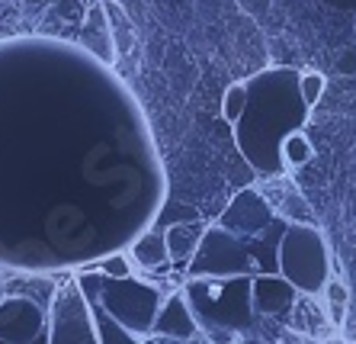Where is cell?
Instances as JSON below:
<instances>
[{
    "mask_svg": "<svg viewBox=\"0 0 356 344\" xmlns=\"http://www.w3.org/2000/svg\"><path fill=\"white\" fill-rule=\"evenodd\" d=\"M298 290L286 277H273V274H257L254 277V312L264 315H276V312L296 309Z\"/></svg>",
    "mask_w": 356,
    "mask_h": 344,
    "instance_id": "obj_8",
    "label": "cell"
},
{
    "mask_svg": "<svg viewBox=\"0 0 356 344\" xmlns=\"http://www.w3.org/2000/svg\"><path fill=\"white\" fill-rule=\"evenodd\" d=\"M276 270L302 296H321L331 280V251L315 226L292 222L276 248Z\"/></svg>",
    "mask_w": 356,
    "mask_h": 344,
    "instance_id": "obj_4",
    "label": "cell"
},
{
    "mask_svg": "<svg viewBox=\"0 0 356 344\" xmlns=\"http://www.w3.org/2000/svg\"><path fill=\"white\" fill-rule=\"evenodd\" d=\"M164 238H167L170 260H190V258H196L199 244H202V226H196V222H177V226L164 228Z\"/></svg>",
    "mask_w": 356,
    "mask_h": 344,
    "instance_id": "obj_11",
    "label": "cell"
},
{
    "mask_svg": "<svg viewBox=\"0 0 356 344\" xmlns=\"http://www.w3.org/2000/svg\"><path fill=\"white\" fill-rule=\"evenodd\" d=\"M324 315H327V322H331L334 328L343 325V319H347V302H350V290L343 286V280L331 277L327 280V286H324Z\"/></svg>",
    "mask_w": 356,
    "mask_h": 344,
    "instance_id": "obj_13",
    "label": "cell"
},
{
    "mask_svg": "<svg viewBox=\"0 0 356 344\" xmlns=\"http://www.w3.org/2000/svg\"><path fill=\"white\" fill-rule=\"evenodd\" d=\"M103 7H106V17H109V29H113V39H116V49L122 55H129L135 45V29L125 17V10H119L113 0H103Z\"/></svg>",
    "mask_w": 356,
    "mask_h": 344,
    "instance_id": "obj_15",
    "label": "cell"
},
{
    "mask_svg": "<svg viewBox=\"0 0 356 344\" xmlns=\"http://www.w3.org/2000/svg\"><path fill=\"white\" fill-rule=\"evenodd\" d=\"M83 296H97L106 306L109 315H116L132 335H138L141 341H148L158 322V312L164 306V296L154 283H141L135 277L113 280V277H93V274H81L77 277Z\"/></svg>",
    "mask_w": 356,
    "mask_h": 344,
    "instance_id": "obj_3",
    "label": "cell"
},
{
    "mask_svg": "<svg viewBox=\"0 0 356 344\" xmlns=\"http://www.w3.org/2000/svg\"><path fill=\"white\" fill-rule=\"evenodd\" d=\"M350 65H353V68H356V55H353V49H350V55H347V58L340 61V68H350Z\"/></svg>",
    "mask_w": 356,
    "mask_h": 344,
    "instance_id": "obj_20",
    "label": "cell"
},
{
    "mask_svg": "<svg viewBox=\"0 0 356 344\" xmlns=\"http://www.w3.org/2000/svg\"><path fill=\"white\" fill-rule=\"evenodd\" d=\"M308 103L298 91V71L292 68H270L248 84V107L234 123L241 155L264 174L282 171V139L305 126Z\"/></svg>",
    "mask_w": 356,
    "mask_h": 344,
    "instance_id": "obj_1",
    "label": "cell"
},
{
    "mask_svg": "<svg viewBox=\"0 0 356 344\" xmlns=\"http://www.w3.org/2000/svg\"><path fill=\"white\" fill-rule=\"evenodd\" d=\"M90 270L103 274V277H113V280H125V277H132V254H106L103 260H93Z\"/></svg>",
    "mask_w": 356,
    "mask_h": 344,
    "instance_id": "obj_16",
    "label": "cell"
},
{
    "mask_svg": "<svg viewBox=\"0 0 356 344\" xmlns=\"http://www.w3.org/2000/svg\"><path fill=\"white\" fill-rule=\"evenodd\" d=\"M151 338H170V341H202V338H206L202 328H199V319H196V312H193L190 299H186V293H174L164 299Z\"/></svg>",
    "mask_w": 356,
    "mask_h": 344,
    "instance_id": "obj_7",
    "label": "cell"
},
{
    "mask_svg": "<svg viewBox=\"0 0 356 344\" xmlns=\"http://www.w3.org/2000/svg\"><path fill=\"white\" fill-rule=\"evenodd\" d=\"M298 91H302V100L308 107H315L324 97V91H327V77L321 71H305V75H298Z\"/></svg>",
    "mask_w": 356,
    "mask_h": 344,
    "instance_id": "obj_18",
    "label": "cell"
},
{
    "mask_svg": "<svg viewBox=\"0 0 356 344\" xmlns=\"http://www.w3.org/2000/svg\"><path fill=\"white\" fill-rule=\"evenodd\" d=\"M83 49H90L103 65H116V39H113V29H109V17L106 7L97 3L83 13V33H81Z\"/></svg>",
    "mask_w": 356,
    "mask_h": 344,
    "instance_id": "obj_9",
    "label": "cell"
},
{
    "mask_svg": "<svg viewBox=\"0 0 356 344\" xmlns=\"http://www.w3.org/2000/svg\"><path fill=\"white\" fill-rule=\"evenodd\" d=\"M280 151H282V168H302V164L312 161L315 145H312V139H308L302 129H296V132H289L286 139H282Z\"/></svg>",
    "mask_w": 356,
    "mask_h": 344,
    "instance_id": "obj_14",
    "label": "cell"
},
{
    "mask_svg": "<svg viewBox=\"0 0 356 344\" xmlns=\"http://www.w3.org/2000/svg\"><path fill=\"white\" fill-rule=\"evenodd\" d=\"M244 107H248V84H232L228 91H225V97H222V116H225V123H238L241 119V113H244Z\"/></svg>",
    "mask_w": 356,
    "mask_h": 344,
    "instance_id": "obj_17",
    "label": "cell"
},
{
    "mask_svg": "<svg viewBox=\"0 0 356 344\" xmlns=\"http://www.w3.org/2000/svg\"><path fill=\"white\" fill-rule=\"evenodd\" d=\"M186 299L199 319L209 344H232L238 331L254 319V277H193L186 283Z\"/></svg>",
    "mask_w": 356,
    "mask_h": 344,
    "instance_id": "obj_2",
    "label": "cell"
},
{
    "mask_svg": "<svg viewBox=\"0 0 356 344\" xmlns=\"http://www.w3.org/2000/svg\"><path fill=\"white\" fill-rule=\"evenodd\" d=\"M49 344H99L90 306L83 299L77 280L55 293L49 315Z\"/></svg>",
    "mask_w": 356,
    "mask_h": 344,
    "instance_id": "obj_5",
    "label": "cell"
},
{
    "mask_svg": "<svg viewBox=\"0 0 356 344\" xmlns=\"http://www.w3.org/2000/svg\"><path fill=\"white\" fill-rule=\"evenodd\" d=\"M55 10H58L65 19H71L77 13V0H71V3H67V0H58V3H55Z\"/></svg>",
    "mask_w": 356,
    "mask_h": 344,
    "instance_id": "obj_19",
    "label": "cell"
},
{
    "mask_svg": "<svg viewBox=\"0 0 356 344\" xmlns=\"http://www.w3.org/2000/svg\"><path fill=\"white\" fill-rule=\"evenodd\" d=\"M232 344H238V341H232Z\"/></svg>",
    "mask_w": 356,
    "mask_h": 344,
    "instance_id": "obj_22",
    "label": "cell"
},
{
    "mask_svg": "<svg viewBox=\"0 0 356 344\" xmlns=\"http://www.w3.org/2000/svg\"><path fill=\"white\" fill-rule=\"evenodd\" d=\"M0 344H7V341H0ZM33 344H49V331H45V335L39 338V341H33Z\"/></svg>",
    "mask_w": 356,
    "mask_h": 344,
    "instance_id": "obj_21",
    "label": "cell"
},
{
    "mask_svg": "<svg viewBox=\"0 0 356 344\" xmlns=\"http://www.w3.org/2000/svg\"><path fill=\"white\" fill-rule=\"evenodd\" d=\"M129 254H132V260L138 264V267H145V270H158V267H164L167 260H170L164 232H145V235H138Z\"/></svg>",
    "mask_w": 356,
    "mask_h": 344,
    "instance_id": "obj_12",
    "label": "cell"
},
{
    "mask_svg": "<svg viewBox=\"0 0 356 344\" xmlns=\"http://www.w3.org/2000/svg\"><path fill=\"white\" fill-rule=\"evenodd\" d=\"M49 331L45 302L33 296H3L0 299V341L33 344Z\"/></svg>",
    "mask_w": 356,
    "mask_h": 344,
    "instance_id": "obj_6",
    "label": "cell"
},
{
    "mask_svg": "<svg viewBox=\"0 0 356 344\" xmlns=\"http://www.w3.org/2000/svg\"><path fill=\"white\" fill-rule=\"evenodd\" d=\"M87 306H90V315H93V328H97V338L99 344H145L138 335H132L116 315H109L106 306L97 299V296H83Z\"/></svg>",
    "mask_w": 356,
    "mask_h": 344,
    "instance_id": "obj_10",
    "label": "cell"
}]
</instances>
